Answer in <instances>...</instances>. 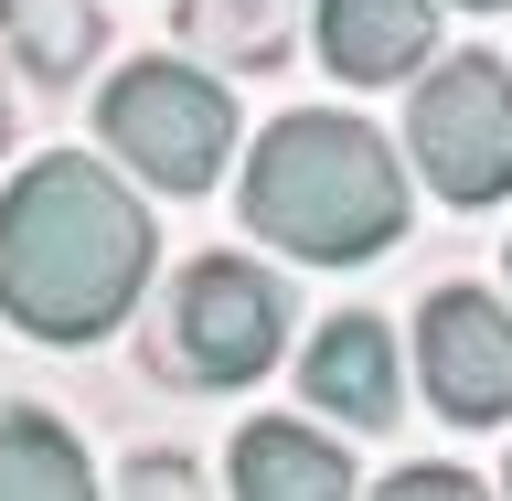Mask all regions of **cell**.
<instances>
[{
	"instance_id": "obj_3",
	"label": "cell",
	"mask_w": 512,
	"mask_h": 501,
	"mask_svg": "<svg viewBox=\"0 0 512 501\" xmlns=\"http://www.w3.org/2000/svg\"><path fill=\"white\" fill-rule=\"evenodd\" d=\"M288 342V288L256 267V256H192L171 267V299L150 310V374L192 384V395H224V384H256Z\"/></svg>"
},
{
	"instance_id": "obj_1",
	"label": "cell",
	"mask_w": 512,
	"mask_h": 501,
	"mask_svg": "<svg viewBox=\"0 0 512 501\" xmlns=\"http://www.w3.org/2000/svg\"><path fill=\"white\" fill-rule=\"evenodd\" d=\"M150 214L86 150H43L0 192V320L32 342H107L150 288Z\"/></svg>"
},
{
	"instance_id": "obj_2",
	"label": "cell",
	"mask_w": 512,
	"mask_h": 501,
	"mask_svg": "<svg viewBox=\"0 0 512 501\" xmlns=\"http://www.w3.org/2000/svg\"><path fill=\"white\" fill-rule=\"evenodd\" d=\"M235 203L278 256H310V267H363L406 235V171L342 107H288L278 128H256Z\"/></svg>"
},
{
	"instance_id": "obj_11",
	"label": "cell",
	"mask_w": 512,
	"mask_h": 501,
	"mask_svg": "<svg viewBox=\"0 0 512 501\" xmlns=\"http://www.w3.org/2000/svg\"><path fill=\"white\" fill-rule=\"evenodd\" d=\"M0 501H96L86 448L64 438V416L0 406Z\"/></svg>"
},
{
	"instance_id": "obj_8",
	"label": "cell",
	"mask_w": 512,
	"mask_h": 501,
	"mask_svg": "<svg viewBox=\"0 0 512 501\" xmlns=\"http://www.w3.org/2000/svg\"><path fill=\"white\" fill-rule=\"evenodd\" d=\"M438 0H320V64L342 86H406L427 75Z\"/></svg>"
},
{
	"instance_id": "obj_9",
	"label": "cell",
	"mask_w": 512,
	"mask_h": 501,
	"mask_svg": "<svg viewBox=\"0 0 512 501\" xmlns=\"http://www.w3.org/2000/svg\"><path fill=\"white\" fill-rule=\"evenodd\" d=\"M224 470H235V501H352V459L299 416H246Z\"/></svg>"
},
{
	"instance_id": "obj_16",
	"label": "cell",
	"mask_w": 512,
	"mask_h": 501,
	"mask_svg": "<svg viewBox=\"0 0 512 501\" xmlns=\"http://www.w3.org/2000/svg\"><path fill=\"white\" fill-rule=\"evenodd\" d=\"M0 139H11V118H0Z\"/></svg>"
},
{
	"instance_id": "obj_10",
	"label": "cell",
	"mask_w": 512,
	"mask_h": 501,
	"mask_svg": "<svg viewBox=\"0 0 512 501\" xmlns=\"http://www.w3.org/2000/svg\"><path fill=\"white\" fill-rule=\"evenodd\" d=\"M0 43L32 86H75L107 54V22H96V0H0Z\"/></svg>"
},
{
	"instance_id": "obj_7",
	"label": "cell",
	"mask_w": 512,
	"mask_h": 501,
	"mask_svg": "<svg viewBox=\"0 0 512 501\" xmlns=\"http://www.w3.org/2000/svg\"><path fill=\"white\" fill-rule=\"evenodd\" d=\"M299 395H310L320 416H342V427H395L406 416V384H395V342H384V320L374 310H342V320H320L310 352H299Z\"/></svg>"
},
{
	"instance_id": "obj_6",
	"label": "cell",
	"mask_w": 512,
	"mask_h": 501,
	"mask_svg": "<svg viewBox=\"0 0 512 501\" xmlns=\"http://www.w3.org/2000/svg\"><path fill=\"white\" fill-rule=\"evenodd\" d=\"M416 384L448 427H502L512 416V310L480 288H438L416 310Z\"/></svg>"
},
{
	"instance_id": "obj_15",
	"label": "cell",
	"mask_w": 512,
	"mask_h": 501,
	"mask_svg": "<svg viewBox=\"0 0 512 501\" xmlns=\"http://www.w3.org/2000/svg\"><path fill=\"white\" fill-rule=\"evenodd\" d=\"M459 11H512V0H459Z\"/></svg>"
},
{
	"instance_id": "obj_13",
	"label": "cell",
	"mask_w": 512,
	"mask_h": 501,
	"mask_svg": "<svg viewBox=\"0 0 512 501\" xmlns=\"http://www.w3.org/2000/svg\"><path fill=\"white\" fill-rule=\"evenodd\" d=\"M118 501H203V470H192L182 448H139L118 470Z\"/></svg>"
},
{
	"instance_id": "obj_12",
	"label": "cell",
	"mask_w": 512,
	"mask_h": 501,
	"mask_svg": "<svg viewBox=\"0 0 512 501\" xmlns=\"http://www.w3.org/2000/svg\"><path fill=\"white\" fill-rule=\"evenodd\" d=\"M171 32L192 54H214V64L267 75L288 54V32H299V0H171Z\"/></svg>"
},
{
	"instance_id": "obj_4",
	"label": "cell",
	"mask_w": 512,
	"mask_h": 501,
	"mask_svg": "<svg viewBox=\"0 0 512 501\" xmlns=\"http://www.w3.org/2000/svg\"><path fill=\"white\" fill-rule=\"evenodd\" d=\"M96 128H107V150L139 171L150 192H214L224 160H235V96L182 54H139L107 75L96 96Z\"/></svg>"
},
{
	"instance_id": "obj_14",
	"label": "cell",
	"mask_w": 512,
	"mask_h": 501,
	"mask_svg": "<svg viewBox=\"0 0 512 501\" xmlns=\"http://www.w3.org/2000/svg\"><path fill=\"white\" fill-rule=\"evenodd\" d=\"M374 501H491V491H480L470 470H448V459H427V470H395V480H384Z\"/></svg>"
},
{
	"instance_id": "obj_5",
	"label": "cell",
	"mask_w": 512,
	"mask_h": 501,
	"mask_svg": "<svg viewBox=\"0 0 512 501\" xmlns=\"http://www.w3.org/2000/svg\"><path fill=\"white\" fill-rule=\"evenodd\" d=\"M406 160L427 171L438 203H459V214L512 203V75L491 54L427 64L416 96H406Z\"/></svg>"
}]
</instances>
